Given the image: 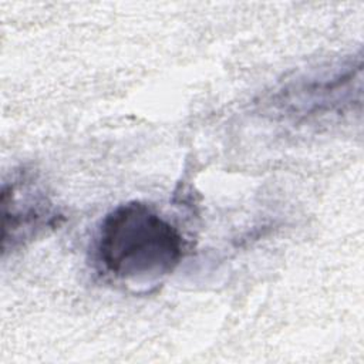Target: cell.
I'll return each mask as SVG.
<instances>
[{
	"instance_id": "6da1fadb",
	"label": "cell",
	"mask_w": 364,
	"mask_h": 364,
	"mask_svg": "<svg viewBox=\"0 0 364 364\" xmlns=\"http://www.w3.org/2000/svg\"><path fill=\"white\" fill-rule=\"evenodd\" d=\"M94 250L101 270L114 279L151 282L178 267L185 255V239L154 206L129 200L104 216Z\"/></svg>"
},
{
	"instance_id": "7a4b0ae2",
	"label": "cell",
	"mask_w": 364,
	"mask_h": 364,
	"mask_svg": "<svg viewBox=\"0 0 364 364\" xmlns=\"http://www.w3.org/2000/svg\"><path fill=\"white\" fill-rule=\"evenodd\" d=\"M3 253L16 250L43 230L57 225L58 215L47 195L27 176L3 185Z\"/></svg>"
},
{
	"instance_id": "3957f363",
	"label": "cell",
	"mask_w": 364,
	"mask_h": 364,
	"mask_svg": "<svg viewBox=\"0 0 364 364\" xmlns=\"http://www.w3.org/2000/svg\"><path fill=\"white\" fill-rule=\"evenodd\" d=\"M353 65L344 71H323L283 85L274 97V105L287 117H318L333 112L353 98Z\"/></svg>"
}]
</instances>
